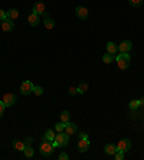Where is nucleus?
<instances>
[{"label":"nucleus","instance_id":"nucleus-11","mask_svg":"<svg viewBox=\"0 0 144 160\" xmlns=\"http://www.w3.org/2000/svg\"><path fill=\"white\" fill-rule=\"evenodd\" d=\"M28 22H29V25H30L32 28H35V26H38L39 23H40V16L32 12V13L29 15V17H28Z\"/></svg>","mask_w":144,"mask_h":160},{"label":"nucleus","instance_id":"nucleus-28","mask_svg":"<svg viewBox=\"0 0 144 160\" xmlns=\"http://www.w3.org/2000/svg\"><path fill=\"white\" fill-rule=\"evenodd\" d=\"M114 157H115V160H122V159H124V153H122V151H118V150H117V151H115V155H114Z\"/></svg>","mask_w":144,"mask_h":160},{"label":"nucleus","instance_id":"nucleus-10","mask_svg":"<svg viewBox=\"0 0 144 160\" xmlns=\"http://www.w3.org/2000/svg\"><path fill=\"white\" fill-rule=\"evenodd\" d=\"M32 12H33V13H36V15H39V16H42L45 12H46L45 3H42V2H38V3H35V5H33V9H32Z\"/></svg>","mask_w":144,"mask_h":160},{"label":"nucleus","instance_id":"nucleus-8","mask_svg":"<svg viewBox=\"0 0 144 160\" xmlns=\"http://www.w3.org/2000/svg\"><path fill=\"white\" fill-rule=\"evenodd\" d=\"M131 46H133L131 40H122L121 43L118 45V50H120L121 54H128V52L131 50Z\"/></svg>","mask_w":144,"mask_h":160},{"label":"nucleus","instance_id":"nucleus-17","mask_svg":"<svg viewBox=\"0 0 144 160\" xmlns=\"http://www.w3.org/2000/svg\"><path fill=\"white\" fill-rule=\"evenodd\" d=\"M12 146H13V149H15V150L23 151V150H25V147H26V143H25V141H22V140H15V141L12 143Z\"/></svg>","mask_w":144,"mask_h":160},{"label":"nucleus","instance_id":"nucleus-34","mask_svg":"<svg viewBox=\"0 0 144 160\" xmlns=\"http://www.w3.org/2000/svg\"><path fill=\"white\" fill-rule=\"evenodd\" d=\"M79 138H88V134L87 133H79Z\"/></svg>","mask_w":144,"mask_h":160},{"label":"nucleus","instance_id":"nucleus-20","mask_svg":"<svg viewBox=\"0 0 144 160\" xmlns=\"http://www.w3.org/2000/svg\"><path fill=\"white\" fill-rule=\"evenodd\" d=\"M112 61H115V56L114 55H111V54H108V52L102 55V62H104V64H111Z\"/></svg>","mask_w":144,"mask_h":160},{"label":"nucleus","instance_id":"nucleus-33","mask_svg":"<svg viewBox=\"0 0 144 160\" xmlns=\"http://www.w3.org/2000/svg\"><path fill=\"white\" fill-rule=\"evenodd\" d=\"M5 108H6V105L3 104V101L0 99V111H3V113H5Z\"/></svg>","mask_w":144,"mask_h":160},{"label":"nucleus","instance_id":"nucleus-26","mask_svg":"<svg viewBox=\"0 0 144 160\" xmlns=\"http://www.w3.org/2000/svg\"><path fill=\"white\" fill-rule=\"evenodd\" d=\"M33 94L36 95V97H40V95L43 94V88H42V87H39V85L33 87Z\"/></svg>","mask_w":144,"mask_h":160},{"label":"nucleus","instance_id":"nucleus-1","mask_svg":"<svg viewBox=\"0 0 144 160\" xmlns=\"http://www.w3.org/2000/svg\"><path fill=\"white\" fill-rule=\"evenodd\" d=\"M53 149H55V147H53L52 141H48L46 138H42V140H40V144H39V151H40L42 157H49V156H52Z\"/></svg>","mask_w":144,"mask_h":160},{"label":"nucleus","instance_id":"nucleus-13","mask_svg":"<svg viewBox=\"0 0 144 160\" xmlns=\"http://www.w3.org/2000/svg\"><path fill=\"white\" fill-rule=\"evenodd\" d=\"M89 147V140L88 138H79V141H78V150L84 153V151H87Z\"/></svg>","mask_w":144,"mask_h":160},{"label":"nucleus","instance_id":"nucleus-27","mask_svg":"<svg viewBox=\"0 0 144 160\" xmlns=\"http://www.w3.org/2000/svg\"><path fill=\"white\" fill-rule=\"evenodd\" d=\"M130 2V5L133 6V7H140V6L143 5V0H128Z\"/></svg>","mask_w":144,"mask_h":160},{"label":"nucleus","instance_id":"nucleus-4","mask_svg":"<svg viewBox=\"0 0 144 160\" xmlns=\"http://www.w3.org/2000/svg\"><path fill=\"white\" fill-rule=\"evenodd\" d=\"M33 84H32V81H23L22 84H20V92H22L23 95H29L33 92Z\"/></svg>","mask_w":144,"mask_h":160},{"label":"nucleus","instance_id":"nucleus-5","mask_svg":"<svg viewBox=\"0 0 144 160\" xmlns=\"http://www.w3.org/2000/svg\"><path fill=\"white\" fill-rule=\"evenodd\" d=\"M3 104L6 105V108L7 107H13V105L16 104V95L12 94V92H6L5 95H3Z\"/></svg>","mask_w":144,"mask_h":160},{"label":"nucleus","instance_id":"nucleus-9","mask_svg":"<svg viewBox=\"0 0 144 160\" xmlns=\"http://www.w3.org/2000/svg\"><path fill=\"white\" fill-rule=\"evenodd\" d=\"M75 15H77V17H79V19H87L88 17V9L87 7H84V6H78L77 9H75Z\"/></svg>","mask_w":144,"mask_h":160},{"label":"nucleus","instance_id":"nucleus-12","mask_svg":"<svg viewBox=\"0 0 144 160\" xmlns=\"http://www.w3.org/2000/svg\"><path fill=\"white\" fill-rule=\"evenodd\" d=\"M77 131H78V126L75 124V123L68 121L67 124H65V133H67V134L72 136V134H75Z\"/></svg>","mask_w":144,"mask_h":160},{"label":"nucleus","instance_id":"nucleus-7","mask_svg":"<svg viewBox=\"0 0 144 160\" xmlns=\"http://www.w3.org/2000/svg\"><path fill=\"white\" fill-rule=\"evenodd\" d=\"M15 29V20H10V19H5L2 22V30L3 32H12Z\"/></svg>","mask_w":144,"mask_h":160},{"label":"nucleus","instance_id":"nucleus-25","mask_svg":"<svg viewBox=\"0 0 144 160\" xmlns=\"http://www.w3.org/2000/svg\"><path fill=\"white\" fill-rule=\"evenodd\" d=\"M55 131H58V133L65 131V123H62V121L56 123V124H55Z\"/></svg>","mask_w":144,"mask_h":160},{"label":"nucleus","instance_id":"nucleus-16","mask_svg":"<svg viewBox=\"0 0 144 160\" xmlns=\"http://www.w3.org/2000/svg\"><path fill=\"white\" fill-rule=\"evenodd\" d=\"M6 16H7V19H10V20H16L17 17H19V10L17 9H9V10L6 12Z\"/></svg>","mask_w":144,"mask_h":160},{"label":"nucleus","instance_id":"nucleus-32","mask_svg":"<svg viewBox=\"0 0 144 160\" xmlns=\"http://www.w3.org/2000/svg\"><path fill=\"white\" fill-rule=\"evenodd\" d=\"M25 143H26V144H32V143H33V137H26Z\"/></svg>","mask_w":144,"mask_h":160},{"label":"nucleus","instance_id":"nucleus-37","mask_svg":"<svg viewBox=\"0 0 144 160\" xmlns=\"http://www.w3.org/2000/svg\"><path fill=\"white\" fill-rule=\"evenodd\" d=\"M3 114H5V113H3V111H0V118L3 117Z\"/></svg>","mask_w":144,"mask_h":160},{"label":"nucleus","instance_id":"nucleus-19","mask_svg":"<svg viewBox=\"0 0 144 160\" xmlns=\"http://www.w3.org/2000/svg\"><path fill=\"white\" fill-rule=\"evenodd\" d=\"M55 131H53V130H46V131H45V136H43V138H46V140H48V141H53V140H55Z\"/></svg>","mask_w":144,"mask_h":160},{"label":"nucleus","instance_id":"nucleus-3","mask_svg":"<svg viewBox=\"0 0 144 160\" xmlns=\"http://www.w3.org/2000/svg\"><path fill=\"white\" fill-rule=\"evenodd\" d=\"M115 61L117 64H118V68L120 69H127L128 66H130V64H131V58H130V55L128 54H118V56H115Z\"/></svg>","mask_w":144,"mask_h":160},{"label":"nucleus","instance_id":"nucleus-14","mask_svg":"<svg viewBox=\"0 0 144 160\" xmlns=\"http://www.w3.org/2000/svg\"><path fill=\"white\" fill-rule=\"evenodd\" d=\"M104 151H105L108 156H114V155H115V151H117V146H115V144H112V143L105 144V147H104Z\"/></svg>","mask_w":144,"mask_h":160},{"label":"nucleus","instance_id":"nucleus-22","mask_svg":"<svg viewBox=\"0 0 144 160\" xmlns=\"http://www.w3.org/2000/svg\"><path fill=\"white\" fill-rule=\"evenodd\" d=\"M61 121L65 123V124H67L68 121H71V114H69V111H62L61 113Z\"/></svg>","mask_w":144,"mask_h":160},{"label":"nucleus","instance_id":"nucleus-30","mask_svg":"<svg viewBox=\"0 0 144 160\" xmlns=\"http://www.w3.org/2000/svg\"><path fill=\"white\" fill-rule=\"evenodd\" d=\"M5 19H7V16H6V12H3L2 9H0V22H3Z\"/></svg>","mask_w":144,"mask_h":160},{"label":"nucleus","instance_id":"nucleus-23","mask_svg":"<svg viewBox=\"0 0 144 160\" xmlns=\"http://www.w3.org/2000/svg\"><path fill=\"white\" fill-rule=\"evenodd\" d=\"M77 88H78V94H84V92H87V91H88L89 85L87 82H82V84H79Z\"/></svg>","mask_w":144,"mask_h":160},{"label":"nucleus","instance_id":"nucleus-31","mask_svg":"<svg viewBox=\"0 0 144 160\" xmlns=\"http://www.w3.org/2000/svg\"><path fill=\"white\" fill-rule=\"evenodd\" d=\"M69 159V156L67 155V153H61V155H59V160H68Z\"/></svg>","mask_w":144,"mask_h":160},{"label":"nucleus","instance_id":"nucleus-29","mask_svg":"<svg viewBox=\"0 0 144 160\" xmlns=\"http://www.w3.org/2000/svg\"><path fill=\"white\" fill-rule=\"evenodd\" d=\"M68 94L69 95H77L78 94V88L77 87H71V88L68 89Z\"/></svg>","mask_w":144,"mask_h":160},{"label":"nucleus","instance_id":"nucleus-15","mask_svg":"<svg viewBox=\"0 0 144 160\" xmlns=\"http://www.w3.org/2000/svg\"><path fill=\"white\" fill-rule=\"evenodd\" d=\"M23 155H25V157H26V159H32V157L35 156L33 147H32L30 144H26V147H25V150H23Z\"/></svg>","mask_w":144,"mask_h":160},{"label":"nucleus","instance_id":"nucleus-35","mask_svg":"<svg viewBox=\"0 0 144 160\" xmlns=\"http://www.w3.org/2000/svg\"><path fill=\"white\" fill-rule=\"evenodd\" d=\"M42 16H43L45 19H48V17H49V13H48V12H45L43 15H42Z\"/></svg>","mask_w":144,"mask_h":160},{"label":"nucleus","instance_id":"nucleus-24","mask_svg":"<svg viewBox=\"0 0 144 160\" xmlns=\"http://www.w3.org/2000/svg\"><path fill=\"white\" fill-rule=\"evenodd\" d=\"M128 107H130V110L135 111L137 108H139V107H141V104H140V99H133V101H130Z\"/></svg>","mask_w":144,"mask_h":160},{"label":"nucleus","instance_id":"nucleus-2","mask_svg":"<svg viewBox=\"0 0 144 160\" xmlns=\"http://www.w3.org/2000/svg\"><path fill=\"white\" fill-rule=\"evenodd\" d=\"M69 134H67L65 131H61L58 133L55 136V140L52 141V144H53V147H67L68 144H69Z\"/></svg>","mask_w":144,"mask_h":160},{"label":"nucleus","instance_id":"nucleus-21","mask_svg":"<svg viewBox=\"0 0 144 160\" xmlns=\"http://www.w3.org/2000/svg\"><path fill=\"white\" fill-rule=\"evenodd\" d=\"M45 28L48 29V30H50V29L55 28V20L53 19H50V17H48V19H45Z\"/></svg>","mask_w":144,"mask_h":160},{"label":"nucleus","instance_id":"nucleus-6","mask_svg":"<svg viewBox=\"0 0 144 160\" xmlns=\"http://www.w3.org/2000/svg\"><path fill=\"white\" fill-rule=\"evenodd\" d=\"M131 149V141L128 140V138H122L118 141V146H117V150L118 151H122V153H125L128 150Z\"/></svg>","mask_w":144,"mask_h":160},{"label":"nucleus","instance_id":"nucleus-36","mask_svg":"<svg viewBox=\"0 0 144 160\" xmlns=\"http://www.w3.org/2000/svg\"><path fill=\"white\" fill-rule=\"evenodd\" d=\"M140 104H141V105H144V98H141V99H140Z\"/></svg>","mask_w":144,"mask_h":160},{"label":"nucleus","instance_id":"nucleus-18","mask_svg":"<svg viewBox=\"0 0 144 160\" xmlns=\"http://www.w3.org/2000/svg\"><path fill=\"white\" fill-rule=\"evenodd\" d=\"M107 52L111 54V55H115L117 52H118V46H117L114 42H108V43H107Z\"/></svg>","mask_w":144,"mask_h":160}]
</instances>
